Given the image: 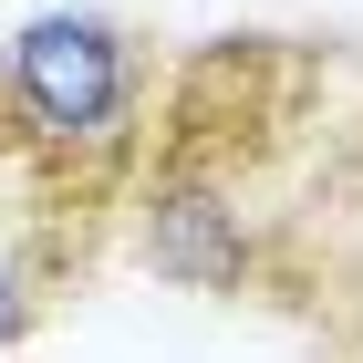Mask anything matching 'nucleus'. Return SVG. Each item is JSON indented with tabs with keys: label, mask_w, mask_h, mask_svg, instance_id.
Instances as JSON below:
<instances>
[{
	"label": "nucleus",
	"mask_w": 363,
	"mask_h": 363,
	"mask_svg": "<svg viewBox=\"0 0 363 363\" xmlns=\"http://www.w3.org/2000/svg\"><path fill=\"white\" fill-rule=\"evenodd\" d=\"M145 104H156V42L125 11L52 0L0 42V167L52 208L135 167Z\"/></svg>",
	"instance_id": "obj_1"
},
{
	"label": "nucleus",
	"mask_w": 363,
	"mask_h": 363,
	"mask_svg": "<svg viewBox=\"0 0 363 363\" xmlns=\"http://www.w3.org/2000/svg\"><path fill=\"white\" fill-rule=\"evenodd\" d=\"M135 250L156 259L177 291H250V270H259V218L239 208V177L177 156V167H156V177L135 187Z\"/></svg>",
	"instance_id": "obj_2"
},
{
	"label": "nucleus",
	"mask_w": 363,
	"mask_h": 363,
	"mask_svg": "<svg viewBox=\"0 0 363 363\" xmlns=\"http://www.w3.org/2000/svg\"><path fill=\"white\" fill-rule=\"evenodd\" d=\"M42 208L21 177L0 167V353H21L42 333V301H52V250H42Z\"/></svg>",
	"instance_id": "obj_3"
}]
</instances>
